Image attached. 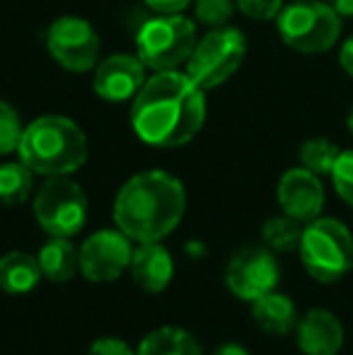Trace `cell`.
<instances>
[{
  "label": "cell",
  "mask_w": 353,
  "mask_h": 355,
  "mask_svg": "<svg viewBox=\"0 0 353 355\" xmlns=\"http://www.w3.org/2000/svg\"><path fill=\"white\" fill-rule=\"evenodd\" d=\"M203 121H206L203 89L187 73H155L133 97V131L153 148H179L193 141Z\"/></svg>",
  "instance_id": "1"
},
{
  "label": "cell",
  "mask_w": 353,
  "mask_h": 355,
  "mask_svg": "<svg viewBox=\"0 0 353 355\" xmlns=\"http://www.w3.org/2000/svg\"><path fill=\"white\" fill-rule=\"evenodd\" d=\"M184 211V184L162 169L131 177L114 198V223L133 242H162L182 223Z\"/></svg>",
  "instance_id": "2"
},
{
  "label": "cell",
  "mask_w": 353,
  "mask_h": 355,
  "mask_svg": "<svg viewBox=\"0 0 353 355\" xmlns=\"http://www.w3.org/2000/svg\"><path fill=\"white\" fill-rule=\"evenodd\" d=\"M17 155L34 174H73L87 159V138L73 119L46 114L24 126Z\"/></svg>",
  "instance_id": "3"
},
{
  "label": "cell",
  "mask_w": 353,
  "mask_h": 355,
  "mask_svg": "<svg viewBox=\"0 0 353 355\" xmlns=\"http://www.w3.org/2000/svg\"><path fill=\"white\" fill-rule=\"evenodd\" d=\"M44 278L39 259L27 252H10L0 257V290L8 295L32 293Z\"/></svg>",
  "instance_id": "17"
},
{
  "label": "cell",
  "mask_w": 353,
  "mask_h": 355,
  "mask_svg": "<svg viewBox=\"0 0 353 355\" xmlns=\"http://www.w3.org/2000/svg\"><path fill=\"white\" fill-rule=\"evenodd\" d=\"M329 5L341 17H353V0H329Z\"/></svg>",
  "instance_id": "31"
},
{
  "label": "cell",
  "mask_w": 353,
  "mask_h": 355,
  "mask_svg": "<svg viewBox=\"0 0 353 355\" xmlns=\"http://www.w3.org/2000/svg\"><path fill=\"white\" fill-rule=\"evenodd\" d=\"M341 155L339 145L332 143L329 138H310V141H305L300 145V150H298V157H300V164L305 169H310L312 174H317V177H327V174H332V169H334L336 164V157Z\"/></svg>",
  "instance_id": "22"
},
{
  "label": "cell",
  "mask_w": 353,
  "mask_h": 355,
  "mask_svg": "<svg viewBox=\"0 0 353 355\" xmlns=\"http://www.w3.org/2000/svg\"><path fill=\"white\" fill-rule=\"evenodd\" d=\"M300 261L317 283L332 285L353 268V234L341 220L315 218L302 227Z\"/></svg>",
  "instance_id": "4"
},
{
  "label": "cell",
  "mask_w": 353,
  "mask_h": 355,
  "mask_svg": "<svg viewBox=\"0 0 353 355\" xmlns=\"http://www.w3.org/2000/svg\"><path fill=\"white\" fill-rule=\"evenodd\" d=\"M46 46L51 58L73 73H87L99 63V34L83 17H58L49 27Z\"/></svg>",
  "instance_id": "10"
},
{
  "label": "cell",
  "mask_w": 353,
  "mask_h": 355,
  "mask_svg": "<svg viewBox=\"0 0 353 355\" xmlns=\"http://www.w3.org/2000/svg\"><path fill=\"white\" fill-rule=\"evenodd\" d=\"M146 83V63L131 53H117L94 68V92L104 102H126Z\"/></svg>",
  "instance_id": "13"
},
{
  "label": "cell",
  "mask_w": 353,
  "mask_h": 355,
  "mask_svg": "<svg viewBox=\"0 0 353 355\" xmlns=\"http://www.w3.org/2000/svg\"><path fill=\"white\" fill-rule=\"evenodd\" d=\"M281 281V268L276 261V252L266 244H250L230 257L225 266V285L235 297L245 302H255L257 297L276 290Z\"/></svg>",
  "instance_id": "9"
},
{
  "label": "cell",
  "mask_w": 353,
  "mask_h": 355,
  "mask_svg": "<svg viewBox=\"0 0 353 355\" xmlns=\"http://www.w3.org/2000/svg\"><path fill=\"white\" fill-rule=\"evenodd\" d=\"M133 239L121 230H97L78 247L80 273L89 283H112L131 266Z\"/></svg>",
  "instance_id": "11"
},
{
  "label": "cell",
  "mask_w": 353,
  "mask_h": 355,
  "mask_svg": "<svg viewBox=\"0 0 353 355\" xmlns=\"http://www.w3.org/2000/svg\"><path fill=\"white\" fill-rule=\"evenodd\" d=\"M193 46H196V27L191 19L182 17L179 12L148 19L136 34L138 58L155 73L177 71L182 63L189 61Z\"/></svg>",
  "instance_id": "6"
},
{
  "label": "cell",
  "mask_w": 353,
  "mask_h": 355,
  "mask_svg": "<svg viewBox=\"0 0 353 355\" xmlns=\"http://www.w3.org/2000/svg\"><path fill=\"white\" fill-rule=\"evenodd\" d=\"M196 19L206 27H225L235 12V0H196Z\"/></svg>",
  "instance_id": "25"
},
{
  "label": "cell",
  "mask_w": 353,
  "mask_h": 355,
  "mask_svg": "<svg viewBox=\"0 0 353 355\" xmlns=\"http://www.w3.org/2000/svg\"><path fill=\"white\" fill-rule=\"evenodd\" d=\"M339 66L344 68V73L353 78V37L346 39L341 44V51H339Z\"/></svg>",
  "instance_id": "29"
},
{
  "label": "cell",
  "mask_w": 353,
  "mask_h": 355,
  "mask_svg": "<svg viewBox=\"0 0 353 355\" xmlns=\"http://www.w3.org/2000/svg\"><path fill=\"white\" fill-rule=\"evenodd\" d=\"M44 278L51 283H66L80 271V252L71 237H51L37 254Z\"/></svg>",
  "instance_id": "18"
},
{
  "label": "cell",
  "mask_w": 353,
  "mask_h": 355,
  "mask_svg": "<svg viewBox=\"0 0 353 355\" xmlns=\"http://www.w3.org/2000/svg\"><path fill=\"white\" fill-rule=\"evenodd\" d=\"M143 3L160 15H177V12H182L184 8H189L191 0H143Z\"/></svg>",
  "instance_id": "28"
},
{
  "label": "cell",
  "mask_w": 353,
  "mask_h": 355,
  "mask_svg": "<svg viewBox=\"0 0 353 355\" xmlns=\"http://www.w3.org/2000/svg\"><path fill=\"white\" fill-rule=\"evenodd\" d=\"M276 19L283 44L300 53H325L341 37V15L320 0H295Z\"/></svg>",
  "instance_id": "5"
},
{
  "label": "cell",
  "mask_w": 353,
  "mask_h": 355,
  "mask_svg": "<svg viewBox=\"0 0 353 355\" xmlns=\"http://www.w3.org/2000/svg\"><path fill=\"white\" fill-rule=\"evenodd\" d=\"M213 355H252L250 351H247L245 346H240V343H223V346H218L216 351H213Z\"/></svg>",
  "instance_id": "30"
},
{
  "label": "cell",
  "mask_w": 353,
  "mask_h": 355,
  "mask_svg": "<svg viewBox=\"0 0 353 355\" xmlns=\"http://www.w3.org/2000/svg\"><path fill=\"white\" fill-rule=\"evenodd\" d=\"M346 128H349V133L353 136V107L349 109V116H346Z\"/></svg>",
  "instance_id": "32"
},
{
  "label": "cell",
  "mask_w": 353,
  "mask_h": 355,
  "mask_svg": "<svg viewBox=\"0 0 353 355\" xmlns=\"http://www.w3.org/2000/svg\"><path fill=\"white\" fill-rule=\"evenodd\" d=\"M261 239L271 252L276 254H291L298 252L302 239V223H298L291 215H276V218H268L261 227Z\"/></svg>",
  "instance_id": "21"
},
{
  "label": "cell",
  "mask_w": 353,
  "mask_h": 355,
  "mask_svg": "<svg viewBox=\"0 0 353 355\" xmlns=\"http://www.w3.org/2000/svg\"><path fill=\"white\" fill-rule=\"evenodd\" d=\"M87 355H138L123 338L117 336H102L87 348Z\"/></svg>",
  "instance_id": "27"
},
{
  "label": "cell",
  "mask_w": 353,
  "mask_h": 355,
  "mask_svg": "<svg viewBox=\"0 0 353 355\" xmlns=\"http://www.w3.org/2000/svg\"><path fill=\"white\" fill-rule=\"evenodd\" d=\"M133 283L146 293H162L175 278V259L170 249L160 242H138L133 249L131 266H128Z\"/></svg>",
  "instance_id": "15"
},
{
  "label": "cell",
  "mask_w": 353,
  "mask_h": 355,
  "mask_svg": "<svg viewBox=\"0 0 353 355\" xmlns=\"http://www.w3.org/2000/svg\"><path fill=\"white\" fill-rule=\"evenodd\" d=\"M278 206L286 215L295 218L298 223L307 225L322 215L325 208V187L317 174L305 167L288 169L281 177L276 189Z\"/></svg>",
  "instance_id": "12"
},
{
  "label": "cell",
  "mask_w": 353,
  "mask_h": 355,
  "mask_svg": "<svg viewBox=\"0 0 353 355\" xmlns=\"http://www.w3.org/2000/svg\"><path fill=\"white\" fill-rule=\"evenodd\" d=\"M252 317H255L257 327L266 334H273V336H286L293 329L298 327V309L295 302H293L288 295L283 293H271L261 295L252 302Z\"/></svg>",
  "instance_id": "16"
},
{
  "label": "cell",
  "mask_w": 353,
  "mask_h": 355,
  "mask_svg": "<svg viewBox=\"0 0 353 355\" xmlns=\"http://www.w3.org/2000/svg\"><path fill=\"white\" fill-rule=\"evenodd\" d=\"M247 53V39L235 27H213L201 42H196L187 61V75L206 92L221 87L242 66Z\"/></svg>",
  "instance_id": "7"
},
{
  "label": "cell",
  "mask_w": 353,
  "mask_h": 355,
  "mask_svg": "<svg viewBox=\"0 0 353 355\" xmlns=\"http://www.w3.org/2000/svg\"><path fill=\"white\" fill-rule=\"evenodd\" d=\"M34 189V172L27 164L5 162L0 164V203L3 206H19L32 196Z\"/></svg>",
  "instance_id": "20"
},
{
  "label": "cell",
  "mask_w": 353,
  "mask_h": 355,
  "mask_svg": "<svg viewBox=\"0 0 353 355\" xmlns=\"http://www.w3.org/2000/svg\"><path fill=\"white\" fill-rule=\"evenodd\" d=\"M332 184L339 198L353 211V150H341L336 164L332 169Z\"/></svg>",
  "instance_id": "24"
},
{
  "label": "cell",
  "mask_w": 353,
  "mask_h": 355,
  "mask_svg": "<svg viewBox=\"0 0 353 355\" xmlns=\"http://www.w3.org/2000/svg\"><path fill=\"white\" fill-rule=\"evenodd\" d=\"M235 3L247 17L259 19V22L278 17V12L283 10V0H235Z\"/></svg>",
  "instance_id": "26"
},
{
  "label": "cell",
  "mask_w": 353,
  "mask_h": 355,
  "mask_svg": "<svg viewBox=\"0 0 353 355\" xmlns=\"http://www.w3.org/2000/svg\"><path fill=\"white\" fill-rule=\"evenodd\" d=\"M138 355H203V351L187 329L160 327L143 338Z\"/></svg>",
  "instance_id": "19"
},
{
  "label": "cell",
  "mask_w": 353,
  "mask_h": 355,
  "mask_svg": "<svg viewBox=\"0 0 353 355\" xmlns=\"http://www.w3.org/2000/svg\"><path fill=\"white\" fill-rule=\"evenodd\" d=\"M32 211L44 232L51 237H73L87 223V196L68 174L46 177L37 189Z\"/></svg>",
  "instance_id": "8"
},
{
  "label": "cell",
  "mask_w": 353,
  "mask_h": 355,
  "mask_svg": "<svg viewBox=\"0 0 353 355\" xmlns=\"http://www.w3.org/2000/svg\"><path fill=\"white\" fill-rule=\"evenodd\" d=\"M344 324L329 309H307L295 327V341L305 355H336L344 346Z\"/></svg>",
  "instance_id": "14"
},
{
  "label": "cell",
  "mask_w": 353,
  "mask_h": 355,
  "mask_svg": "<svg viewBox=\"0 0 353 355\" xmlns=\"http://www.w3.org/2000/svg\"><path fill=\"white\" fill-rule=\"evenodd\" d=\"M24 126L15 107L0 99V155H10L19 148Z\"/></svg>",
  "instance_id": "23"
}]
</instances>
